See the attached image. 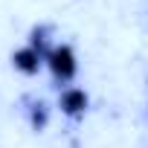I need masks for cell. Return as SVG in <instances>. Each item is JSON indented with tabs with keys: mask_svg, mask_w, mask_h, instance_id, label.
Here are the masks:
<instances>
[{
	"mask_svg": "<svg viewBox=\"0 0 148 148\" xmlns=\"http://www.w3.org/2000/svg\"><path fill=\"white\" fill-rule=\"evenodd\" d=\"M15 67H21L23 73H35L38 70V64H41V52L35 49V47H29V49H21V52H15Z\"/></svg>",
	"mask_w": 148,
	"mask_h": 148,
	"instance_id": "2",
	"label": "cell"
},
{
	"mask_svg": "<svg viewBox=\"0 0 148 148\" xmlns=\"http://www.w3.org/2000/svg\"><path fill=\"white\" fill-rule=\"evenodd\" d=\"M61 108H64L67 113H82V110L87 108V96H84V90H67V93L61 96Z\"/></svg>",
	"mask_w": 148,
	"mask_h": 148,
	"instance_id": "3",
	"label": "cell"
},
{
	"mask_svg": "<svg viewBox=\"0 0 148 148\" xmlns=\"http://www.w3.org/2000/svg\"><path fill=\"white\" fill-rule=\"evenodd\" d=\"M49 67L58 79H70L76 73V58H73V49L70 47H55L49 52Z\"/></svg>",
	"mask_w": 148,
	"mask_h": 148,
	"instance_id": "1",
	"label": "cell"
}]
</instances>
